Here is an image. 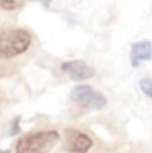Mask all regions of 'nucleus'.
Returning a JSON list of instances; mask_svg holds the SVG:
<instances>
[{
    "label": "nucleus",
    "mask_w": 152,
    "mask_h": 153,
    "mask_svg": "<svg viewBox=\"0 0 152 153\" xmlns=\"http://www.w3.org/2000/svg\"><path fill=\"white\" fill-rule=\"evenodd\" d=\"M59 142V134L56 130L26 134L18 140L16 153H49Z\"/></svg>",
    "instance_id": "1"
},
{
    "label": "nucleus",
    "mask_w": 152,
    "mask_h": 153,
    "mask_svg": "<svg viewBox=\"0 0 152 153\" xmlns=\"http://www.w3.org/2000/svg\"><path fill=\"white\" fill-rule=\"evenodd\" d=\"M31 36L23 30H10L0 33V59L20 56L30 47Z\"/></svg>",
    "instance_id": "2"
},
{
    "label": "nucleus",
    "mask_w": 152,
    "mask_h": 153,
    "mask_svg": "<svg viewBox=\"0 0 152 153\" xmlns=\"http://www.w3.org/2000/svg\"><path fill=\"white\" fill-rule=\"evenodd\" d=\"M70 98L79 104V106L85 109H93V111H100L106 106V98L103 93L97 91L95 88L88 85H79L72 90Z\"/></svg>",
    "instance_id": "3"
},
{
    "label": "nucleus",
    "mask_w": 152,
    "mask_h": 153,
    "mask_svg": "<svg viewBox=\"0 0 152 153\" xmlns=\"http://www.w3.org/2000/svg\"><path fill=\"white\" fill-rule=\"evenodd\" d=\"M66 148L70 153H87L92 148V138L79 130L67 129L66 132Z\"/></svg>",
    "instance_id": "4"
},
{
    "label": "nucleus",
    "mask_w": 152,
    "mask_h": 153,
    "mask_svg": "<svg viewBox=\"0 0 152 153\" xmlns=\"http://www.w3.org/2000/svg\"><path fill=\"white\" fill-rule=\"evenodd\" d=\"M61 68H62V72L69 76V78L77 80V82H82V80H87V78H92L93 76V68L84 60L64 62V64L61 65Z\"/></svg>",
    "instance_id": "5"
},
{
    "label": "nucleus",
    "mask_w": 152,
    "mask_h": 153,
    "mask_svg": "<svg viewBox=\"0 0 152 153\" xmlns=\"http://www.w3.org/2000/svg\"><path fill=\"white\" fill-rule=\"evenodd\" d=\"M152 59V42L151 41H141L133 44L131 47V65L139 67L142 62Z\"/></svg>",
    "instance_id": "6"
},
{
    "label": "nucleus",
    "mask_w": 152,
    "mask_h": 153,
    "mask_svg": "<svg viewBox=\"0 0 152 153\" xmlns=\"http://www.w3.org/2000/svg\"><path fill=\"white\" fill-rule=\"evenodd\" d=\"M139 86H141V91L146 96L152 98V78H142L139 82Z\"/></svg>",
    "instance_id": "7"
},
{
    "label": "nucleus",
    "mask_w": 152,
    "mask_h": 153,
    "mask_svg": "<svg viewBox=\"0 0 152 153\" xmlns=\"http://www.w3.org/2000/svg\"><path fill=\"white\" fill-rule=\"evenodd\" d=\"M25 0H0V7L5 10H15L23 5Z\"/></svg>",
    "instance_id": "8"
},
{
    "label": "nucleus",
    "mask_w": 152,
    "mask_h": 153,
    "mask_svg": "<svg viewBox=\"0 0 152 153\" xmlns=\"http://www.w3.org/2000/svg\"><path fill=\"white\" fill-rule=\"evenodd\" d=\"M39 3H41L43 7H46V8H49L51 7V0H38Z\"/></svg>",
    "instance_id": "9"
},
{
    "label": "nucleus",
    "mask_w": 152,
    "mask_h": 153,
    "mask_svg": "<svg viewBox=\"0 0 152 153\" xmlns=\"http://www.w3.org/2000/svg\"><path fill=\"white\" fill-rule=\"evenodd\" d=\"M0 153H10V152H7V150H0Z\"/></svg>",
    "instance_id": "10"
}]
</instances>
